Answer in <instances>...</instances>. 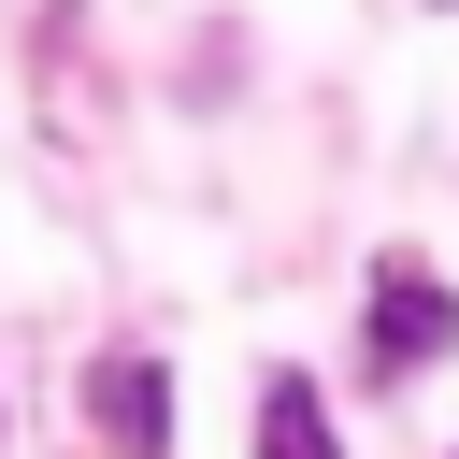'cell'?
Segmentation results:
<instances>
[{"label":"cell","instance_id":"cell-2","mask_svg":"<svg viewBox=\"0 0 459 459\" xmlns=\"http://www.w3.org/2000/svg\"><path fill=\"white\" fill-rule=\"evenodd\" d=\"M86 416H100L129 459H158V416H172V402H158V359H100V373H86Z\"/></svg>","mask_w":459,"mask_h":459},{"label":"cell","instance_id":"cell-1","mask_svg":"<svg viewBox=\"0 0 459 459\" xmlns=\"http://www.w3.org/2000/svg\"><path fill=\"white\" fill-rule=\"evenodd\" d=\"M459 344V301L416 273V258H373V373H416V359H445Z\"/></svg>","mask_w":459,"mask_h":459},{"label":"cell","instance_id":"cell-3","mask_svg":"<svg viewBox=\"0 0 459 459\" xmlns=\"http://www.w3.org/2000/svg\"><path fill=\"white\" fill-rule=\"evenodd\" d=\"M258 445H273V459H330V430H316V387H301V373H273V387H258Z\"/></svg>","mask_w":459,"mask_h":459}]
</instances>
